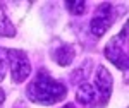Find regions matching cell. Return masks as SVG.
Returning a JSON list of instances; mask_svg holds the SVG:
<instances>
[{
    "instance_id": "7c38bea8",
    "label": "cell",
    "mask_w": 129,
    "mask_h": 108,
    "mask_svg": "<svg viewBox=\"0 0 129 108\" xmlns=\"http://www.w3.org/2000/svg\"><path fill=\"white\" fill-rule=\"evenodd\" d=\"M60 108H74V105L72 103H67V105H64V106H60Z\"/></svg>"
},
{
    "instance_id": "277c9868",
    "label": "cell",
    "mask_w": 129,
    "mask_h": 108,
    "mask_svg": "<svg viewBox=\"0 0 129 108\" xmlns=\"http://www.w3.org/2000/svg\"><path fill=\"white\" fill-rule=\"evenodd\" d=\"M112 21H114L112 5H110V4H102L98 9H96L93 19H91V33H93L96 38L103 36V34L107 33V29L112 26Z\"/></svg>"
},
{
    "instance_id": "5b68a950",
    "label": "cell",
    "mask_w": 129,
    "mask_h": 108,
    "mask_svg": "<svg viewBox=\"0 0 129 108\" xmlns=\"http://www.w3.org/2000/svg\"><path fill=\"white\" fill-rule=\"evenodd\" d=\"M95 89H96V94H100V103L105 105L112 94V74L103 65H98V69H96Z\"/></svg>"
},
{
    "instance_id": "6da1fadb",
    "label": "cell",
    "mask_w": 129,
    "mask_h": 108,
    "mask_svg": "<svg viewBox=\"0 0 129 108\" xmlns=\"http://www.w3.org/2000/svg\"><path fill=\"white\" fill-rule=\"evenodd\" d=\"M66 94H67V88L62 82L50 77L47 72H38L28 88V98L40 105L59 103L60 99L66 98Z\"/></svg>"
},
{
    "instance_id": "ba28073f",
    "label": "cell",
    "mask_w": 129,
    "mask_h": 108,
    "mask_svg": "<svg viewBox=\"0 0 129 108\" xmlns=\"http://www.w3.org/2000/svg\"><path fill=\"white\" fill-rule=\"evenodd\" d=\"M16 34V29L12 26V22L9 21V17L5 16V12L0 7V36H7V38H12Z\"/></svg>"
},
{
    "instance_id": "3957f363",
    "label": "cell",
    "mask_w": 129,
    "mask_h": 108,
    "mask_svg": "<svg viewBox=\"0 0 129 108\" xmlns=\"http://www.w3.org/2000/svg\"><path fill=\"white\" fill-rule=\"evenodd\" d=\"M126 33H127V26H124V33H120L119 36L112 38L109 41V45L105 46V55L107 59L119 69H127V51L126 48H122V43H126Z\"/></svg>"
},
{
    "instance_id": "8992f818",
    "label": "cell",
    "mask_w": 129,
    "mask_h": 108,
    "mask_svg": "<svg viewBox=\"0 0 129 108\" xmlns=\"http://www.w3.org/2000/svg\"><path fill=\"white\" fill-rule=\"evenodd\" d=\"M96 89L93 84H88V82H83L79 88H78V94H76V98L79 101L81 105H91L95 99H96Z\"/></svg>"
},
{
    "instance_id": "7a4b0ae2",
    "label": "cell",
    "mask_w": 129,
    "mask_h": 108,
    "mask_svg": "<svg viewBox=\"0 0 129 108\" xmlns=\"http://www.w3.org/2000/svg\"><path fill=\"white\" fill-rule=\"evenodd\" d=\"M9 67L12 81L16 84L24 82L31 74V64L28 60V55L21 50H9Z\"/></svg>"
},
{
    "instance_id": "52a82bcc",
    "label": "cell",
    "mask_w": 129,
    "mask_h": 108,
    "mask_svg": "<svg viewBox=\"0 0 129 108\" xmlns=\"http://www.w3.org/2000/svg\"><path fill=\"white\" fill-rule=\"evenodd\" d=\"M74 59V48L71 45H62L60 48H57L53 51V60L59 64L60 67H66L69 65Z\"/></svg>"
},
{
    "instance_id": "8fae6325",
    "label": "cell",
    "mask_w": 129,
    "mask_h": 108,
    "mask_svg": "<svg viewBox=\"0 0 129 108\" xmlns=\"http://www.w3.org/2000/svg\"><path fill=\"white\" fill-rule=\"evenodd\" d=\"M4 101H5V93H4V89L0 88V106L4 105Z\"/></svg>"
},
{
    "instance_id": "9c48e42d",
    "label": "cell",
    "mask_w": 129,
    "mask_h": 108,
    "mask_svg": "<svg viewBox=\"0 0 129 108\" xmlns=\"http://www.w3.org/2000/svg\"><path fill=\"white\" fill-rule=\"evenodd\" d=\"M7 70H9V50L0 48V82L4 81Z\"/></svg>"
},
{
    "instance_id": "30bf717a",
    "label": "cell",
    "mask_w": 129,
    "mask_h": 108,
    "mask_svg": "<svg viewBox=\"0 0 129 108\" xmlns=\"http://www.w3.org/2000/svg\"><path fill=\"white\" fill-rule=\"evenodd\" d=\"M84 7H86V2H81V0H76V2H66V9L69 10L72 16H79L84 12Z\"/></svg>"
}]
</instances>
